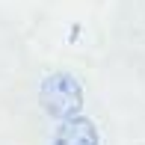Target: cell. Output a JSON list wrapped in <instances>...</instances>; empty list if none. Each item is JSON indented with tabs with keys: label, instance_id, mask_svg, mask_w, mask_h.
<instances>
[{
	"label": "cell",
	"instance_id": "obj_1",
	"mask_svg": "<svg viewBox=\"0 0 145 145\" xmlns=\"http://www.w3.org/2000/svg\"><path fill=\"white\" fill-rule=\"evenodd\" d=\"M39 101H42V110L48 116L68 121V118L80 116L83 110V86L68 71H54L39 86Z\"/></svg>",
	"mask_w": 145,
	"mask_h": 145
},
{
	"label": "cell",
	"instance_id": "obj_2",
	"mask_svg": "<svg viewBox=\"0 0 145 145\" xmlns=\"http://www.w3.org/2000/svg\"><path fill=\"white\" fill-rule=\"evenodd\" d=\"M54 145H98V127L86 116H74L56 127Z\"/></svg>",
	"mask_w": 145,
	"mask_h": 145
}]
</instances>
